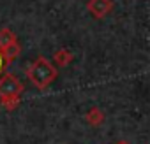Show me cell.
Returning <instances> with one entry per match:
<instances>
[{
	"instance_id": "1",
	"label": "cell",
	"mask_w": 150,
	"mask_h": 144,
	"mask_svg": "<svg viewBox=\"0 0 150 144\" xmlns=\"http://www.w3.org/2000/svg\"><path fill=\"white\" fill-rule=\"evenodd\" d=\"M28 81L37 88V90H46L58 76V69L44 56H37L28 69L25 70Z\"/></svg>"
},
{
	"instance_id": "2",
	"label": "cell",
	"mask_w": 150,
	"mask_h": 144,
	"mask_svg": "<svg viewBox=\"0 0 150 144\" xmlns=\"http://www.w3.org/2000/svg\"><path fill=\"white\" fill-rule=\"evenodd\" d=\"M25 90V85L20 81L18 76L11 72H4L0 76V97H11V95H21Z\"/></svg>"
},
{
	"instance_id": "3",
	"label": "cell",
	"mask_w": 150,
	"mask_h": 144,
	"mask_svg": "<svg viewBox=\"0 0 150 144\" xmlns=\"http://www.w3.org/2000/svg\"><path fill=\"white\" fill-rule=\"evenodd\" d=\"M87 9L96 20H104L113 11V2L111 0H88Z\"/></svg>"
},
{
	"instance_id": "4",
	"label": "cell",
	"mask_w": 150,
	"mask_h": 144,
	"mask_svg": "<svg viewBox=\"0 0 150 144\" xmlns=\"http://www.w3.org/2000/svg\"><path fill=\"white\" fill-rule=\"evenodd\" d=\"M72 60H74V55H72V51H69L67 48L57 49V51L53 53V65H55V67H67Z\"/></svg>"
},
{
	"instance_id": "5",
	"label": "cell",
	"mask_w": 150,
	"mask_h": 144,
	"mask_svg": "<svg viewBox=\"0 0 150 144\" xmlns=\"http://www.w3.org/2000/svg\"><path fill=\"white\" fill-rule=\"evenodd\" d=\"M85 120H87V123H88L90 127H101V125L104 123L106 116H104V113H103L99 107H90V109L87 111V114H85Z\"/></svg>"
},
{
	"instance_id": "6",
	"label": "cell",
	"mask_w": 150,
	"mask_h": 144,
	"mask_svg": "<svg viewBox=\"0 0 150 144\" xmlns=\"http://www.w3.org/2000/svg\"><path fill=\"white\" fill-rule=\"evenodd\" d=\"M21 104V95H11V97H0V106L7 113H13L20 107Z\"/></svg>"
},
{
	"instance_id": "7",
	"label": "cell",
	"mask_w": 150,
	"mask_h": 144,
	"mask_svg": "<svg viewBox=\"0 0 150 144\" xmlns=\"http://www.w3.org/2000/svg\"><path fill=\"white\" fill-rule=\"evenodd\" d=\"M2 55H4V58L11 63L13 60H16L20 55H21V46H20V42L18 41H14V42H11L7 48H4L2 49Z\"/></svg>"
},
{
	"instance_id": "8",
	"label": "cell",
	"mask_w": 150,
	"mask_h": 144,
	"mask_svg": "<svg viewBox=\"0 0 150 144\" xmlns=\"http://www.w3.org/2000/svg\"><path fill=\"white\" fill-rule=\"evenodd\" d=\"M14 41H18V37H16V34L11 30V28H7V27H4L2 30H0V51H2L4 48H7L11 42H14Z\"/></svg>"
},
{
	"instance_id": "9",
	"label": "cell",
	"mask_w": 150,
	"mask_h": 144,
	"mask_svg": "<svg viewBox=\"0 0 150 144\" xmlns=\"http://www.w3.org/2000/svg\"><path fill=\"white\" fill-rule=\"evenodd\" d=\"M7 67H9V62L4 58V55H2V51H0V76L4 74V72L7 70Z\"/></svg>"
},
{
	"instance_id": "10",
	"label": "cell",
	"mask_w": 150,
	"mask_h": 144,
	"mask_svg": "<svg viewBox=\"0 0 150 144\" xmlns=\"http://www.w3.org/2000/svg\"><path fill=\"white\" fill-rule=\"evenodd\" d=\"M115 144H129V142H125V141H118V142H115Z\"/></svg>"
}]
</instances>
